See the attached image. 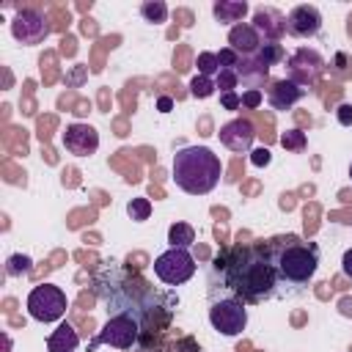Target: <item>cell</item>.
Masks as SVG:
<instances>
[{
  "label": "cell",
  "instance_id": "1f68e13d",
  "mask_svg": "<svg viewBox=\"0 0 352 352\" xmlns=\"http://www.w3.org/2000/svg\"><path fill=\"white\" fill-rule=\"evenodd\" d=\"M220 104H223L226 110H236V107H242V96H239L236 91H228V94H220Z\"/></svg>",
  "mask_w": 352,
  "mask_h": 352
},
{
  "label": "cell",
  "instance_id": "277c9868",
  "mask_svg": "<svg viewBox=\"0 0 352 352\" xmlns=\"http://www.w3.org/2000/svg\"><path fill=\"white\" fill-rule=\"evenodd\" d=\"M319 270V245L311 239H300L297 234L280 236L278 250V275L280 286L302 289Z\"/></svg>",
  "mask_w": 352,
  "mask_h": 352
},
{
  "label": "cell",
  "instance_id": "e575fe53",
  "mask_svg": "<svg viewBox=\"0 0 352 352\" xmlns=\"http://www.w3.org/2000/svg\"><path fill=\"white\" fill-rule=\"evenodd\" d=\"M341 270H344L346 278H352V248L344 250V256H341Z\"/></svg>",
  "mask_w": 352,
  "mask_h": 352
},
{
  "label": "cell",
  "instance_id": "836d02e7",
  "mask_svg": "<svg viewBox=\"0 0 352 352\" xmlns=\"http://www.w3.org/2000/svg\"><path fill=\"white\" fill-rule=\"evenodd\" d=\"M336 118H338V124L341 126H352V104H338V110H336Z\"/></svg>",
  "mask_w": 352,
  "mask_h": 352
},
{
  "label": "cell",
  "instance_id": "8fae6325",
  "mask_svg": "<svg viewBox=\"0 0 352 352\" xmlns=\"http://www.w3.org/2000/svg\"><path fill=\"white\" fill-rule=\"evenodd\" d=\"M60 140H63V148L69 154H74V157H91L99 148V132L91 124H80V121L69 124L63 129Z\"/></svg>",
  "mask_w": 352,
  "mask_h": 352
},
{
  "label": "cell",
  "instance_id": "9a60e30c",
  "mask_svg": "<svg viewBox=\"0 0 352 352\" xmlns=\"http://www.w3.org/2000/svg\"><path fill=\"white\" fill-rule=\"evenodd\" d=\"M305 91L308 88H302V85H297V82H292V80H275V82H270V88H267V104L272 107V110H292L302 96H305Z\"/></svg>",
  "mask_w": 352,
  "mask_h": 352
},
{
  "label": "cell",
  "instance_id": "7402d4cb",
  "mask_svg": "<svg viewBox=\"0 0 352 352\" xmlns=\"http://www.w3.org/2000/svg\"><path fill=\"white\" fill-rule=\"evenodd\" d=\"M140 16L151 25H162V22H168V6L162 0H146L140 6Z\"/></svg>",
  "mask_w": 352,
  "mask_h": 352
},
{
  "label": "cell",
  "instance_id": "83f0119b",
  "mask_svg": "<svg viewBox=\"0 0 352 352\" xmlns=\"http://www.w3.org/2000/svg\"><path fill=\"white\" fill-rule=\"evenodd\" d=\"M214 85L220 88V94H228L239 85V77H236V69H220L217 77H214Z\"/></svg>",
  "mask_w": 352,
  "mask_h": 352
},
{
  "label": "cell",
  "instance_id": "2e32d148",
  "mask_svg": "<svg viewBox=\"0 0 352 352\" xmlns=\"http://www.w3.org/2000/svg\"><path fill=\"white\" fill-rule=\"evenodd\" d=\"M261 44H264V41H261L258 30H256L250 22H239V25H234V28L228 30V47H231L239 58H253Z\"/></svg>",
  "mask_w": 352,
  "mask_h": 352
},
{
  "label": "cell",
  "instance_id": "74e56055",
  "mask_svg": "<svg viewBox=\"0 0 352 352\" xmlns=\"http://www.w3.org/2000/svg\"><path fill=\"white\" fill-rule=\"evenodd\" d=\"M349 176H352V165H349Z\"/></svg>",
  "mask_w": 352,
  "mask_h": 352
},
{
  "label": "cell",
  "instance_id": "f546056e",
  "mask_svg": "<svg viewBox=\"0 0 352 352\" xmlns=\"http://www.w3.org/2000/svg\"><path fill=\"white\" fill-rule=\"evenodd\" d=\"M261 102H264V94H261V91H256V88H250V91H242V107H248V110H256Z\"/></svg>",
  "mask_w": 352,
  "mask_h": 352
},
{
  "label": "cell",
  "instance_id": "7a4b0ae2",
  "mask_svg": "<svg viewBox=\"0 0 352 352\" xmlns=\"http://www.w3.org/2000/svg\"><path fill=\"white\" fill-rule=\"evenodd\" d=\"M280 236L234 245L209 264V300L234 297L245 305H258L280 294L278 275Z\"/></svg>",
  "mask_w": 352,
  "mask_h": 352
},
{
  "label": "cell",
  "instance_id": "f1b7e54d",
  "mask_svg": "<svg viewBox=\"0 0 352 352\" xmlns=\"http://www.w3.org/2000/svg\"><path fill=\"white\" fill-rule=\"evenodd\" d=\"M217 60H220V69H236L239 66V55L231 50V47H223L220 52H217Z\"/></svg>",
  "mask_w": 352,
  "mask_h": 352
},
{
  "label": "cell",
  "instance_id": "44dd1931",
  "mask_svg": "<svg viewBox=\"0 0 352 352\" xmlns=\"http://www.w3.org/2000/svg\"><path fill=\"white\" fill-rule=\"evenodd\" d=\"M261 66H267V69H272L275 63H280L283 58H286V52H283V47L280 44H275V41H264L261 47H258V52L253 55Z\"/></svg>",
  "mask_w": 352,
  "mask_h": 352
},
{
  "label": "cell",
  "instance_id": "5bb4252c",
  "mask_svg": "<svg viewBox=\"0 0 352 352\" xmlns=\"http://www.w3.org/2000/svg\"><path fill=\"white\" fill-rule=\"evenodd\" d=\"M250 25L258 30L261 41H275V44H280V38H283V33H286V16H283L278 8H272V6H258V8L253 11V22H250Z\"/></svg>",
  "mask_w": 352,
  "mask_h": 352
},
{
  "label": "cell",
  "instance_id": "e0dca14e",
  "mask_svg": "<svg viewBox=\"0 0 352 352\" xmlns=\"http://www.w3.org/2000/svg\"><path fill=\"white\" fill-rule=\"evenodd\" d=\"M236 77H239V82H242V88H245V91H250V88L261 91L264 80L270 77V69H267V66H261L256 58H242V60H239V66H236Z\"/></svg>",
  "mask_w": 352,
  "mask_h": 352
},
{
  "label": "cell",
  "instance_id": "5b68a950",
  "mask_svg": "<svg viewBox=\"0 0 352 352\" xmlns=\"http://www.w3.org/2000/svg\"><path fill=\"white\" fill-rule=\"evenodd\" d=\"M140 341V322L135 316H126V314H116L104 322V327L91 338L88 344V352H94L96 346L107 344V346H116V349H135Z\"/></svg>",
  "mask_w": 352,
  "mask_h": 352
},
{
  "label": "cell",
  "instance_id": "d4e9b609",
  "mask_svg": "<svg viewBox=\"0 0 352 352\" xmlns=\"http://www.w3.org/2000/svg\"><path fill=\"white\" fill-rule=\"evenodd\" d=\"M126 214H129L135 223L148 220V214H151V201H148V198H132V201L126 204Z\"/></svg>",
  "mask_w": 352,
  "mask_h": 352
},
{
  "label": "cell",
  "instance_id": "6da1fadb",
  "mask_svg": "<svg viewBox=\"0 0 352 352\" xmlns=\"http://www.w3.org/2000/svg\"><path fill=\"white\" fill-rule=\"evenodd\" d=\"M94 292L104 302L110 316L126 314L140 322V341L135 346L138 352H148L151 341L157 346H162L160 336L168 330V324L179 308V297L173 292L154 289L140 272L126 270L121 264H110V267L99 270L94 275Z\"/></svg>",
  "mask_w": 352,
  "mask_h": 352
},
{
  "label": "cell",
  "instance_id": "d6a6232c",
  "mask_svg": "<svg viewBox=\"0 0 352 352\" xmlns=\"http://www.w3.org/2000/svg\"><path fill=\"white\" fill-rule=\"evenodd\" d=\"M173 352H201V346L195 344V338L184 336V338H179V341L173 344Z\"/></svg>",
  "mask_w": 352,
  "mask_h": 352
},
{
  "label": "cell",
  "instance_id": "8d00e7d4",
  "mask_svg": "<svg viewBox=\"0 0 352 352\" xmlns=\"http://www.w3.org/2000/svg\"><path fill=\"white\" fill-rule=\"evenodd\" d=\"M82 77H85V66H74V72L69 74L66 82H74V85H77V82H82Z\"/></svg>",
  "mask_w": 352,
  "mask_h": 352
},
{
  "label": "cell",
  "instance_id": "cb8c5ba5",
  "mask_svg": "<svg viewBox=\"0 0 352 352\" xmlns=\"http://www.w3.org/2000/svg\"><path fill=\"white\" fill-rule=\"evenodd\" d=\"M30 256H22V253H14V256H8V261H6V275H11V278H22V275H28L30 272Z\"/></svg>",
  "mask_w": 352,
  "mask_h": 352
},
{
  "label": "cell",
  "instance_id": "4dcf8cb0",
  "mask_svg": "<svg viewBox=\"0 0 352 352\" xmlns=\"http://www.w3.org/2000/svg\"><path fill=\"white\" fill-rule=\"evenodd\" d=\"M250 162H253L256 168H264V165H270V162H272V154H270V148H264V146H261V148H253V151H250Z\"/></svg>",
  "mask_w": 352,
  "mask_h": 352
},
{
  "label": "cell",
  "instance_id": "ffe728a7",
  "mask_svg": "<svg viewBox=\"0 0 352 352\" xmlns=\"http://www.w3.org/2000/svg\"><path fill=\"white\" fill-rule=\"evenodd\" d=\"M168 242H170V248H187L190 250V245L195 242V228L190 223H173L168 228Z\"/></svg>",
  "mask_w": 352,
  "mask_h": 352
},
{
  "label": "cell",
  "instance_id": "d6986e66",
  "mask_svg": "<svg viewBox=\"0 0 352 352\" xmlns=\"http://www.w3.org/2000/svg\"><path fill=\"white\" fill-rule=\"evenodd\" d=\"M77 346H80V336L69 322H60L47 338V352H77Z\"/></svg>",
  "mask_w": 352,
  "mask_h": 352
},
{
  "label": "cell",
  "instance_id": "ba28073f",
  "mask_svg": "<svg viewBox=\"0 0 352 352\" xmlns=\"http://www.w3.org/2000/svg\"><path fill=\"white\" fill-rule=\"evenodd\" d=\"M209 324L220 336H239L248 327V305L234 297H217L209 300Z\"/></svg>",
  "mask_w": 352,
  "mask_h": 352
},
{
  "label": "cell",
  "instance_id": "ac0fdd59",
  "mask_svg": "<svg viewBox=\"0 0 352 352\" xmlns=\"http://www.w3.org/2000/svg\"><path fill=\"white\" fill-rule=\"evenodd\" d=\"M248 11H250V6H248L245 0H217V3L212 6L214 19H217L220 25H231V28L239 25Z\"/></svg>",
  "mask_w": 352,
  "mask_h": 352
},
{
  "label": "cell",
  "instance_id": "4316f807",
  "mask_svg": "<svg viewBox=\"0 0 352 352\" xmlns=\"http://www.w3.org/2000/svg\"><path fill=\"white\" fill-rule=\"evenodd\" d=\"M305 132L302 129H286L283 135H280V146L286 148V151H302L305 148Z\"/></svg>",
  "mask_w": 352,
  "mask_h": 352
},
{
  "label": "cell",
  "instance_id": "7c38bea8",
  "mask_svg": "<svg viewBox=\"0 0 352 352\" xmlns=\"http://www.w3.org/2000/svg\"><path fill=\"white\" fill-rule=\"evenodd\" d=\"M322 30V14L316 6H294L289 14H286V33L294 36V38H314L316 33Z\"/></svg>",
  "mask_w": 352,
  "mask_h": 352
},
{
  "label": "cell",
  "instance_id": "9c48e42d",
  "mask_svg": "<svg viewBox=\"0 0 352 352\" xmlns=\"http://www.w3.org/2000/svg\"><path fill=\"white\" fill-rule=\"evenodd\" d=\"M50 33H52V25L38 8H19L11 19V36L25 47L41 44Z\"/></svg>",
  "mask_w": 352,
  "mask_h": 352
},
{
  "label": "cell",
  "instance_id": "30bf717a",
  "mask_svg": "<svg viewBox=\"0 0 352 352\" xmlns=\"http://www.w3.org/2000/svg\"><path fill=\"white\" fill-rule=\"evenodd\" d=\"M324 69V58L316 52V50H308V47H300L289 60H286V80L297 82V85H314L319 72Z\"/></svg>",
  "mask_w": 352,
  "mask_h": 352
},
{
  "label": "cell",
  "instance_id": "603a6c76",
  "mask_svg": "<svg viewBox=\"0 0 352 352\" xmlns=\"http://www.w3.org/2000/svg\"><path fill=\"white\" fill-rule=\"evenodd\" d=\"M214 80L212 77H204V74H195L192 80H190V94L195 96V99H209L212 94H214Z\"/></svg>",
  "mask_w": 352,
  "mask_h": 352
},
{
  "label": "cell",
  "instance_id": "3957f363",
  "mask_svg": "<svg viewBox=\"0 0 352 352\" xmlns=\"http://www.w3.org/2000/svg\"><path fill=\"white\" fill-rule=\"evenodd\" d=\"M223 173L220 157L206 146H184L173 154V182L187 195H206Z\"/></svg>",
  "mask_w": 352,
  "mask_h": 352
},
{
  "label": "cell",
  "instance_id": "52a82bcc",
  "mask_svg": "<svg viewBox=\"0 0 352 352\" xmlns=\"http://www.w3.org/2000/svg\"><path fill=\"white\" fill-rule=\"evenodd\" d=\"M154 275L165 286H182L195 275V258L187 248H168L154 258Z\"/></svg>",
  "mask_w": 352,
  "mask_h": 352
},
{
  "label": "cell",
  "instance_id": "8992f818",
  "mask_svg": "<svg viewBox=\"0 0 352 352\" xmlns=\"http://www.w3.org/2000/svg\"><path fill=\"white\" fill-rule=\"evenodd\" d=\"M66 292L55 283H41V286H33L30 294H28V314L36 319V322H58L63 314H66Z\"/></svg>",
  "mask_w": 352,
  "mask_h": 352
},
{
  "label": "cell",
  "instance_id": "484cf974",
  "mask_svg": "<svg viewBox=\"0 0 352 352\" xmlns=\"http://www.w3.org/2000/svg\"><path fill=\"white\" fill-rule=\"evenodd\" d=\"M217 72H220V60H217V52H201L198 55V74H204V77H217Z\"/></svg>",
  "mask_w": 352,
  "mask_h": 352
},
{
  "label": "cell",
  "instance_id": "4fadbf2b",
  "mask_svg": "<svg viewBox=\"0 0 352 352\" xmlns=\"http://www.w3.org/2000/svg\"><path fill=\"white\" fill-rule=\"evenodd\" d=\"M220 143L234 151V154H248L253 151V140H256V126L248 118H231L228 124L220 126Z\"/></svg>",
  "mask_w": 352,
  "mask_h": 352
},
{
  "label": "cell",
  "instance_id": "d590c367",
  "mask_svg": "<svg viewBox=\"0 0 352 352\" xmlns=\"http://www.w3.org/2000/svg\"><path fill=\"white\" fill-rule=\"evenodd\" d=\"M157 110H160V113H170V110H173V99H170V96H160V99H157Z\"/></svg>",
  "mask_w": 352,
  "mask_h": 352
}]
</instances>
